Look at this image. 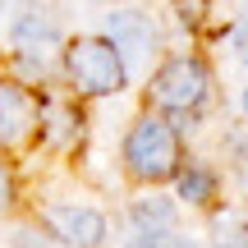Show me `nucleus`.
I'll list each match as a JSON object with an SVG mask.
<instances>
[{
    "label": "nucleus",
    "instance_id": "f257e3e1",
    "mask_svg": "<svg viewBox=\"0 0 248 248\" xmlns=\"http://www.w3.org/2000/svg\"><path fill=\"white\" fill-rule=\"evenodd\" d=\"M124 161H129V175L147 179V184H161L179 170V138L166 120L142 115L124 138Z\"/></svg>",
    "mask_w": 248,
    "mask_h": 248
},
{
    "label": "nucleus",
    "instance_id": "f03ea898",
    "mask_svg": "<svg viewBox=\"0 0 248 248\" xmlns=\"http://www.w3.org/2000/svg\"><path fill=\"white\" fill-rule=\"evenodd\" d=\"M64 74L78 92L88 97H106V92L124 88V60L106 37H78L64 46Z\"/></svg>",
    "mask_w": 248,
    "mask_h": 248
},
{
    "label": "nucleus",
    "instance_id": "7ed1b4c3",
    "mask_svg": "<svg viewBox=\"0 0 248 248\" xmlns=\"http://www.w3.org/2000/svg\"><path fill=\"white\" fill-rule=\"evenodd\" d=\"M207 92H212V74L198 55H175L170 64H161L156 78H152V101L175 115H193L202 110Z\"/></svg>",
    "mask_w": 248,
    "mask_h": 248
},
{
    "label": "nucleus",
    "instance_id": "20e7f679",
    "mask_svg": "<svg viewBox=\"0 0 248 248\" xmlns=\"http://www.w3.org/2000/svg\"><path fill=\"white\" fill-rule=\"evenodd\" d=\"M37 115H42V101L28 88L0 83V142H5V147H23L37 133Z\"/></svg>",
    "mask_w": 248,
    "mask_h": 248
},
{
    "label": "nucleus",
    "instance_id": "39448f33",
    "mask_svg": "<svg viewBox=\"0 0 248 248\" xmlns=\"http://www.w3.org/2000/svg\"><path fill=\"white\" fill-rule=\"evenodd\" d=\"M14 51L28 69H46L60 51V32L46 14H18L14 18Z\"/></svg>",
    "mask_w": 248,
    "mask_h": 248
},
{
    "label": "nucleus",
    "instance_id": "423d86ee",
    "mask_svg": "<svg viewBox=\"0 0 248 248\" xmlns=\"http://www.w3.org/2000/svg\"><path fill=\"white\" fill-rule=\"evenodd\" d=\"M110 46L124 64H142L152 51H156V28H152L147 14L138 9H115L110 14Z\"/></svg>",
    "mask_w": 248,
    "mask_h": 248
},
{
    "label": "nucleus",
    "instance_id": "0eeeda50",
    "mask_svg": "<svg viewBox=\"0 0 248 248\" xmlns=\"http://www.w3.org/2000/svg\"><path fill=\"white\" fill-rule=\"evenodd\" d=\"M46 230H51L55 239H64V244L97 248L101 234H106V221H101V212H92V207H51V212H46Z\"/></svg>",
    "mask_w": 248,
    "mask_h": 248
},
{
    "label": "nucleus",
    "instance_id": "6e6552de",
    "mask_svg": "<svg viewBox=\"0 0 248 248\" xmlns=\"http://www.w3.org/2000/svg\"><path fill=\"white\" fill-rule=\"evenodd\" d=\"M37 129H46V142L60 147L78 133V110L64 106V101H42V115H37Z\"/></svg>",
    "mask_w": 248,
    "mask_h": 248
},
{
    "label": "nucleus",
    "instance_id": "1a4fd4ad",
    "mask_svg": "<svg viewBox=\"0 0 248 248\" xmlns=\"http://www.w3.org/2000/svg\"><path fill=\"white\" fill-rule=\"evenodd\" d=\"M133 225L138 234H156V230H175V207L166 198H147V202L133 207Z\"/></svg>",
    "mask_w": 248,
    "mask_h": 248
},
{
    "label": "nucleus",
    "instance_id": "9d476101",
    "mask_svg": "<svg viewBox=\"0 0 248 248\" xmlns=\"http://www.w3.org/2000/svg\"><path fill=\"white\" fill-rule=\"evenodd\" d=\"M212 193H216V184H212V175L207 170H184L179 175V198H188V202H212Z\"/></svg>",
    "mask_w": 248,
    "mask_h": 248
},
{
    "label": "nucleus",
    "instance_id": "9b49d317",
    "mask_svg": "<svg viewBox=\"0 0 248 248\" xmlns=\"http://www.w3.org/2000/svg\"><path fill=\"white\" fill-rule=\"evenodd\" d=\"M129 248H193V244L179 239V234H170V230H156V234H138Z\"/></svg>",
    "mask_w": 248,
    "mask_h": 248
},
{
    "label": "nucleus",
    "instance_id": "f8f14e48",
    "mask_svg": "<svg viewBox=\"0 0 248 248\" xmlns=\"http://www.w3.org/2000/svg\"><path fill=\"white\" fill-rule=\"evenodd\" d=\"M18 248H55V244H46L42 234H32V230H18Z\"/></svg>",
    "mask_w": 248,
    "mask_h": 248
},
{
    "label": "nucleus",
    "instance_id": "ddd939ff",
    "mask_svg": "<svg viewBox=\"0 0 248 248\" xmlns=\"http://www.w3.org/2000/svg\"><path fill=\"white\" fill-rule=\"evenodd\" d=\"M9 198H14V184H9V170L0 166V207H9Z\"/></svg>",
    "mask_w": 248,
    "mask_h": 248
},
{
    "label": "nucleus",
    "instance_id": "4468645a",
    "mask_svg": "<svg viewBox=\"0 0 248 248\" xmlns=\"http://www.w3.org/2000/svg\"><path fill=\"white\" fill-rule=\"evenodd\" d=\"M239 248H248V221H244V230H239Z\"/></svg>",
    "mask_w": 248,
    "mask_h": 248
},
{
    "label": "nucleus",
    "instance_id": "2eb2a0df",
    "mask_svg": "<svg viewBox=\"0 0 248 248\" xmlns=\"http://www.w3.org/2000/svg\"><path fill=\"white\" fill-rule=\"evenodd\" d=\"M244 106H248V92H244Z\"/></svg>",
    "mask_w": 248,
    "mask_h": 248
}]
</instances>
